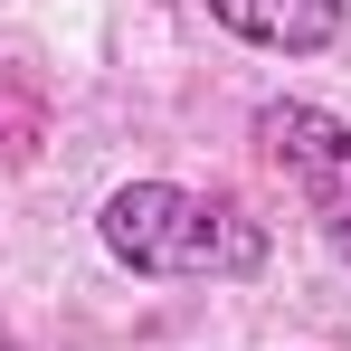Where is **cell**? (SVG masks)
Returning a JSON list of instances; mask_svg holds the SVG:
<instances>
[{
	"label": "cell",
	"instance_id": "6da1fadb",
	"mask_svg": "<svg viewBox=\"0 0 351 351\" xmlns=\"http://www.w3.org/2000/svg\"><path fill=\"white\" fill-rule=\"evenodd\" d=\"M105 247L143 276H256L266 266V228L209 199V190H180V180H133L105 199Z\"/></svg>",
	"mask_w": 351,
	"mask_h": 351
},
{
	"label": "cell",
	"instance_id": "7a4b0ae2",
	"mask_svg": "<svg viewBox=\"0 0 351 351\" xmlns=\"http://www.w3.org/2000/svg\"><path fill=\"white\" fill-rule=\"evenodd\" d=\"M256 143H266V162L304 190L323 247L351 256V123L323 114V105H266V114H256Z\"/></svg>",
	"mask_w": 351,
	"mask_h": 351
},
{
	"label": "cell",
	"instance_id": "3957f363",
	"mask_svg": "<svg viewBox=\"0 0 351 351\" xmlns=\"http://www.w3.org/2000/svg\"><path fill=\"white\" fill-rule=\"evenodd\" d=\"M209 19H228L237 38H256V48H323L332 29H342V0H209Z\"/></svg>",
	"mask_w": 351,
	"mask_h": 351
}]
</instances>
